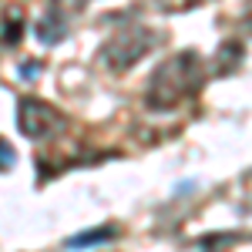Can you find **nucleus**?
Segmentation results:
<instances>
[{
	"instance_id": "obj_2",
	"label": "nucleus",
	"mask_w": 252,
	"mask_h": 252,
	"mask_svg": "<svg viewBox=\"0 0 252 252\" xmlns=\"http://www.w3.org/2000/svg\"><path fill=\"white\" fill-rule=\"evenodd\" d=\"M161 40L158 31L152 27H125L121 34H115L111 40H104L101 47V64L111 71V74H125L131 71L141 58H148L155 51V44Z\"/></svg>"
},
{
	"instance_id": "obj_6",
	"label": "nucleus",
	"mask_w": 252,
	"mask_h": 252,
	"mask_svg": "<svg viewBox=\"0 0 252 252\" xmlns=\"http://www.w3.org/2000/svg\"><path fill=\"white\" fill-rule=\"evenodd\" d=\"M20 31H24V20H20L17 14H10V20H3V44H7V47H17Z\"/></svg>"
},
{
	"instance_id": "obj_4",
	"label": "nucleus",
	"mask_w": 252,
	"mask_h": 252,
	"mask_svg": "<svg viewBox=\"0 0 252 252\" xmlns=\"http://www.w3.org/2000/svg\"><path fill=\"white\" fill-rule=\"evenodd\" d=\"M34 34H37L40 44H58L61 37H67V20H64V14H58V7H51L34 24Z\"/></svg>"
},
{
	"instance_id": "obj_7",
	"label": "nucleus",
	"mask_w": 252,
	"mask_h": 252,
	"mask_svg": "<svg viewBox=\"0 0 252 252\" xmlns=\"http://www.w3.org/2000/svg\"><path fill=\"white\" fill-rule=\"evenodd\" d=\"M14 165V148L7 141H0V168H10Z\"/></svg>"
},
{
	"instance_id": "obj_3",
	"label": "nucleus",
	"mask_w": 252,
	"mask_h": 252,
	"mask_svg": "<svg viewBox=\"0 0 252 252\" xmlns=\"http://www.w3.org/2000/svg\"><path fill=\"white\" fill-rule=\"evenodd\" d=\"M17 128L31 141H51L64 131V115L54 104L40 97H20L17 101Z\"/></svg>"
},
{
	"instance_id": "obj_5",
	"label": "nucleus",
	"mask_w": 252,
	"mask_h": 252,
	"mask_svg": "<svg viewBox=\"0 0 252 252\" xmlns=\"http://www.w3.org/2000/svg\"><path fill=\"white\" fill-rule=\"evenodd\" d=\"M111 239H118V229H115V225H97V229H88L84 235L67 239V249H94V246L111 242Z\"/></svg>"
},
{
	"instance_id": "obj_1",
	"label": "nucleus",
	"mask_w": 252,
	"mask_h": 252,
	"mask_svg": "<svg viewBox=\"0 0 252 252\" xmlns=\"http://www.w3.org/2000/svg\"><path fill=\"white\" fill-rule=\"evenodd\" d=\"M202 78H205V67L195 51H178L168 61H161L145 88L148 111H175L178 104L192 101L202 88Z\"/></svg>"
}]
</instances>
